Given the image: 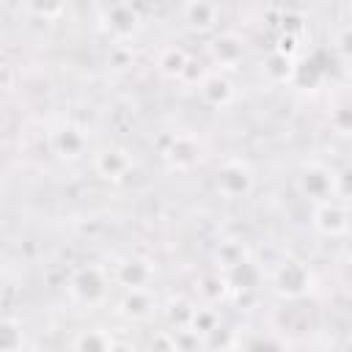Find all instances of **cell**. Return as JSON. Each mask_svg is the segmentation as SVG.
Segmentation results:
<instances>
[{
  "label": "cell",
  "instance_id": "12",
  "mask_svg": "<svg viewBox=\"0 0 352 352\" xmlns=\"http://www.w3.org/2000/svg\"><path fill=\"white\" fill-rule=\"evenodd\" d=\"M154 308H157V297L151 294V289H124V297L118 302V314L132 322L148 319Z\"/></svg>",
  "mask_w": 352,
  "mask_h": 352
},
{
  "label": "cell",
  "instance_id": "13",
  "mask_svg": "<svg viewBox=\"0 0 352 352\" xmlns=\"http://www.w3.org/2000/svg\"><path fill=\"white\" fill-rule=\"evenodd\" d=\"M217 19H220L217 3H212V0H187L184 3V22L190 30L206 33L217 25Z\"/></svg>",
  "mask_w": 352,
  "mask_h": 352
},
{
  "label": "cell",
  "instance_id": "11",
  "mask_svg": "<svg viewBox=\"0 0 352 352\" xmlns=\"http://www.w3.org/2000/svg\"><path fill=\"white\" fill-rule=\"evenodd\" d=\"M154 280V267L148 258H126L116 267V283L124 289H148Z\"/></svg>",
  "mask_w": 352,
  "mask_h": 352
},
{
  "label": "cell",
  "instance_id": "10",
  "mask_svg": "<svg viewBox=\"0 0 352 352\" xmlns=\"http://www.w3.org/2000/svg\"><path fill=\"white\" fill-rule=\"evenodd\" d=\"M198 91H201V99L209 104V107H228L234 102V85L231 80L223 74V72H209L201 82H198Z\"/></svg>",
  "mask_w": 352,
  "mask_h": 352
},
{
  "label": "cell",
  "instance_id": "20",
  "mask_svg": "<svg viewBox=\"0 0 352 352\" xmlns=\"http://www.w3.org/2000/svg\"><path fill=\"white\" fill-rule=\"evenodd\" d=\"M217 324H220V314H217V308H214V305H206V302L192 305L190 319H187V327H192L201 338H204L209 330H214Z\"/></svg>",
  "mask_w": 352,
  "mask_h": 352
},
{
  "label": "cell",
  "instance_id": "19",
  "mask_svg": "<svg viewBox=\"0 0 352 352\" xmlns=\"http://www.w3.org/2000/svg\"><path fill=\"white\" fill-rule=\"evenodd\" d=\"M72 346L82 349V352H110V349H116V341H113L110 330L94 327V330H80V336L72 341Z\"/></svg>",
  "mask_w": 352,
  "mask_h": 352
},
{
  "label": "cell",
  "instance_id": "31",
  "mask_svg": "<svg viewBox=\"0 0 352 352\" xmlns=\"http://www.w3.org/2000/svg\"><path fill=\"white\" fill-rule=\"evenodd\" d=\"M151 346H154V349H173V333L165 330V333L154 336V338H151Z\"/></svg>",
  "mask_w": 352,
  "mask_h": 352
},
{
  "label": "cell",
  "instance_id": "28",
  "mask_svg": "<svg viewBox=\"0 0 352 352\" xmlns=\"http://www.w3.org/2000/svg\"><path fill=\"white\" fill-rule=\"evenodd\" d=\"M236 346H242V349H258V346H286V341H283V338L253 336V338H236Z\"/></svg>",
  "mask_w": 352,
  "mask_h": 352
},
{
  "label": "cell",
  "instance_id": "5",
  "mask_svg": "<svg viewBox=\"0 0 352 352\" xmlns=\"http://www.w3.org/2000/svg\"><path fill=\"white\" fill-rule=\"evenodd\" d=\"M311 226H314V231L322 234V236H344V234H346V226H349V214H346L344 201L327 198V201L314 204Z\"/></svg>",
  "mask_w": 352,
  "mask_h": 352
},
{
  "label": "cell",
  "instance_id": "15",
  "mask_svg": "<svg viewBox=\"0 0 352 352\" xmlns=\"http://www.w3.org/2000/svg\"><path fill=\"white\" fill-rule=\"evenodd\" d=\"M165 160H168L173 168H179V170L195 165V160H198V146H195V140H192L190 135H173V138H170V146L165 148Z\"/></svg>",
  "mask_w": 352,
  "mask_h": 352
},
{
  "label": "cell",
  "instance_id": "27",
  "mask_svg": "<svg viewBox=\"0 0 352 352\" xmlns=\"http://www.w3.org/2000/svg\"><path fill=\"white\" fill-rule=\"evenodd\" d=\"M330 126H333L336 132H341V135L349 132V126H352V116H349V107H346V104H341V107H336V110L330 113Z\"/></svg>",
  "mask_w": 352,
  "mask_h": 352
},
{
  "label": "cell",
  "instance_id": "17",
  "mask_svg": "<svg viewBox=\"0 0 352 352\" xmlns=\"http://www.w3.org/2000/svg\"><path fill=\"white\" fill-rule=\"evenodd\" d=\"M248 258H250V248H248L245 239H223L217 245V253H214V261H217L220 272H228V270H234L236 264H242Z\"/></svg>",
  "mask_w": 352,
  "mask_h": 352
},
{
  "label": "cell",
  "instance_id": "16",
  "mask_svg": "<svg viewBox=\"0 0 352 352\" xmlns=\"http://www.w3.org/2000/svg\"><path fill=\"white\" fill-rule=\"evenodd\" d=\"M226 278H228L231 292H256L261 283V267L253 258H248V261L236 264L234 270H228Z\"/></svg>",
  "mask_w": 352,
  "mask_h": 352
},
{
  "label": "cell",
  "instance_id": "22",
  "mask_svg": "<svg viewBox=\"0 0 352 352\" xmlns=\"http://www.w3.org/2000/svg\"><path fill=\"white\" fill-rule=\"evenodd\" d=\"M324 77V69L311 58V60H302L297 63L294 60V74H292V82L289 85H297V88H316Z\"/></svg>",
  "mask_w": 352,
  "mask_h": 352
},
{
  "label": "cell",
  "instance_id": "7",
  "mask_svg": "<svg viewBox=\"0 0 352 352\" xmlns=\"http://www.w3.org/2000/svg\"><path fill=\"white\" fill-rule=\"evenodd\" d=\"M94 170L104 179V182H121L129 170H132V157L126 148L121 146H107L94 157Z\"/></svg>",
  "mask_w": 352,
  "mask_h": 352
},
{
  "label": "cell",
  "instance_id": "1",
  "mask_svg": "<svg viewBox=\"0 0 352 352\" xmlns=\"http://www.w3.org/2000/svg\"><path fill=\"white\" fill-rule=\"evenodd\" d=\"M270 283H272V292L283 300H297L302 294H308L311 283H314V275L308 270L305 261L300 258H283L272 275H270Z\"/></svg>",
  "mask_w": 352,
  "mask_h": 352
},
{
  "label": "cell",
  "instance_id": "9",
  "mask_svg": "<svg viewBox=\"0 0 352 352\" xmlns=\"http://www.w3.org/2000/svg\"><path fill=\"white\" fill-rule=\"evenodd\" d=\"M50 146H52V151H55L58 157H63V160H77V157L85 151L88 138H85V132H82L80 126H74V124H60V126L50 135Z\"/></svg>",
  "mask_w": 352,
  "mask_h": 352
},
{
  "label": "cell",
  "instance_id": "4",
  "mask_svg": "<svg viewBox=\"0 0 352 352\" xmlns=\"http://www.w3.org/2000/svg\"><path fill=\"white\" fill-rule=\"evenodd\" d=\"M214 187L223 198L236 201V198H248L256 187V173L245 160H228L217 168L214 176Z\"/></svg>",
  "mask_w": 352,
  "mask_h": 352
},
{
  "label": "cell",
  "instance_id": "21",
  "mask_svg": "<svg viewBox=\"0 0 352 352\" xmlns=\"http://www.w3.org/2000/svg\"><path fill=\"white\" fill-rule=\"evenodd\" d=\"M25 346V330L16 319L0 316V352H16Z\"/></svg>",
  "mask_w": 352,
  "mask_h": 352
},
{
  "label": "cell",
  "instance_id": "6",
  "mask_svg": "<svg viewBox=\"0 0 352 352\" xmlns=\"http://www.w3.org/2000/svg\"><path fill=\"white\" fill-rule=\"evenodd\" d=\"M209 58H212V63L220 72L236 69L242 63V58H245V41H242V36L234 33V30L214 36L212 44H209Z\"/></svg>",
  "mask_w": 352,
  "mask_h": 352
},
{
  "label": "cell",
  "instance_id": "24",
  "mask_svg": "<svg viewBox=\"0 0 352 352\" xmlns=\"http://www.w3.org/2000/svg\"><path fill=\"white\" fill-rule=\"evenodd\" d=\"M28 14L38 16V19H58L63 11H66V3L69 0H22Z\"/></svg>",
  "mask_w": 352,
  "mask_h": 352
},
{
  "label": "cell",
  "instance_id": "29",
  "mask_svg": "<svg viewBox=\"0 0 352 352\" xmlns=\"http://www.w3.org/2000/svg\"><path fill=\"white\" fill-rule=\"evenodd\" d=\"M275 50H278V52H283V55H289V58H294V55L300 52V36H292V33H280V36H278V44H275Z\"/></svg>",
  "mask_w": 352,
  "mask_h": 352
},
{
  "label": "cell",
  "instance_id": "26",
  "mask_svg": "<svg viewBox=\"0 0 352 352\" xmlns=\"http://www.w3.org/2000/svg\"><path fill=\"white\" fill-rule=\"evenodd\" d=\"M209 72L198 63V60H192V58H187V63H184V69H182V74H179V80L182 82H190V85H198L204 77H206Z\"/></svg>",
  "mask_w": 352,
  "mask_h": 352
},
{
  "label": "cell",
  "instance_id": "18",
  "mask_svg": "<svg viewBox=\"0 0 352 352\" xmlns=\"http://www.w3.org/2000/svg\"><path fill=\"white\" fill-rule=\"evenodd\" d=\"M198 294H201V300L206 302V305H217V302H223L228 294H231V286H228V278H226V272H206L201 280H198Z\"/></svg>",
  "mask_w": 352,
  "mask_h": 352
},
{
  "label": "cell",
  "instance_id": "14",
  "mask_svg": "<svg viewBox=\"0 0 352 352\" xmlns=\"http://www.w3.org/2000/svg\"><path fill=\"white\" fill-rule=\"evenodd\" d=\"M261 74L272 82V85H289L292 74H294V58L272 50L264 60H261Z\"/></svg>",
  "mask_w": 352,
  "mask_h": 352
},
{
  "label": "cell",
  "instance_id": "2",
  "mask_svg": "<svg viewBox=\"0 0 352 352\" xmlns=\"http://www.w3.org/2000/svg\"><path fill=\"white\" fill-rule=\"evenodd\" d=\"M69 294L80 305H102L107 297V275L99 264H82L69 278Z\"/></svg>",
  "mask_w": 352,
  "mask_h": 352
},
{
  "label": "cell",
  "instance_id": "30",
  "mask_svg": "<svg viewBox=\"0 0 352 352\" xmlns=\"http://www.w3.org/2000/svg\"><path fill=\"white\" fill-rule=\"evenodd\" d=\"M336 52L341 55V60H346V55H349V30H346V25L338 30V36H336Z\"/></svg>",
  "mask_w": 352,
  "mask_h": 352
},
{
  "label": "cell",
  "instance_id": "23",
  "mask_svg": "<svg viewBox=\"0 0 352 352\" xmlns=\"http://www.w3.org/2000/svg\"><path fill=\"white\" fill-rule=\"evenodd\" d=\"M187 58H190V55H187L184 50H179V47H165V50L160 52V58H157V69H160L165 77L179 80V74H182Z\"/></svg>",
  "mask_w": 352,
  "mask_h": 352
},
{
  "label": "cell",
  "instance_id": "3",
  "mask_svg": "<svg viewBox=\"0 0 352 352\" xmlns=\"http://www.w3.org/2000/svg\"><path fill=\"white\" fill-rule=\"evenodd\" d=\"M297 192L311 204L336 198L338 195V176L333 168H327L322 162H308L297 173Z\"/></svg>",
  "mask_w": 352,
  "mask_h": 352
},
{
  "label": "cell",
  "instance_id": "8",
  "mask_svg": "<svg viewBox=\"0 0 352 352\" xmlns=\"http://www.w3.org/2000/svg\"><path fill=\"white\" fill-rule=\"evenodd\" d=\"M104 28L118 38V41H126L138 33L140 28V14L132 3H113L107 11H104Z\"/></svg>",
  "mask_w": 352,
  "mask_h": 352
},
{
  "label": "cell",
  "instance_id": "25",
  "mask_svg": "<svg viewBox=\"0 0 352 352\" xmlns=\"http://www.w3.org/2000/svg\"><path fill=\"white\" fill-rule=\"evenodd\" d=\"M173 333V349H179V352H192V349H204V338L192 330V327H176V330H170Z\"/></svg>",
  "mask_w": 352,
  "mask_h": 352
}]
</instances>
